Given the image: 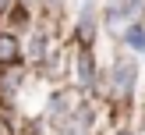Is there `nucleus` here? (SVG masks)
<instances>
[{
  "mask_svg": "<svg viewBox=\"0 0 145 135\" xmlns=\"http://www.w3.org/2000/svg\"><path fill=\"white\" fill-rule=\"evenodd\" d=\"M110 82H113V89L120 96H131L135 85H138V64L131 57H117L113 61V71H110Z\"/></svg>",
  "mask_w": 145,
  "mask_h": 135,
  "instance_id": "nucleus-1",
  "label": "nucleus"
},
{
  "mask_svg": "<svg viewBox=\"0 0 145 135\" xmlns=\"http://www.w3.org/2000/svg\"><path fill=\"white\" fill-rule=\"evenodd\" d=\"M127 25H131V14H127L124 4H110V7H106V28H110V32L124 36Z\"/></svg>",
  "mask_w": 145,
  "mask_h": 135,
  "instance_id": "nucleus-2",
  "label": "nucleus"
},
{
  "mask_svg": "<svg viewBox=\"0 0 145 135\" xmlns=\"http://www.w3.org/2000/svg\"><path fill=\"white\" fill-rule=\"evenodd\" d=\"M74 68H78V85H82V89H89V85L96 82V64H92V53H89V46H85V50H78V61H74Z\"/></svg>",
  "mask_w": 145,
  "mask_h": 135,
  "instance_id": "nucleus-3",
  "label": "nucleus"
},
{
  "mask_svg": "<svg viewBox=\"0 0 145 135\" xmlns=\"http://www.w3.org/2000/svg\"><path fill=\"white\" fill-rule=\"evenodd\" d=\"M18 57H21V43H18V36H11V32H0V68L14 64Z\"/></svg>",
  "mask_w": 145,
  "mask_h": 135,
  "instance_id": "nucleus-4",
  "label": "nucleus"
},
{
  "mask_svg": "<svg viewBox=\"0 0 145 135\" xmlns=\"http://www.w3.org/2000/svg\"><path fill=\"white\" fill-rule=\"evenodd\" d=\"M124 43L135 50V53H145V21H131V25H127Z\"/></svg>",
  "mask_w": 145,
  "mask_h": 135,
  "instance_id": "nucleus-5",
  "label": "nucleus"
},
{
  "mask_svg": "<svg viewBox=\"0 0 145 135\" xmlns=\"http://www.w3.org/2000/svg\"><path fill=\"white\" fill-rule=\"evenodd\" d=\"M78 32H82L85 46H89V43H92V36H96V18H92V11H89V7L78 14Z\"/></svg>",
  "mask_w": 145,
  "mask_h": 135,
  "instance_id": "nucleus-6",
  "label": "nucleus"
},
{
  "mask_svg": "<svg viewBox=\"0 0 145 135\" xmlns=\"http://www.w3.org/2000/svg\"><path fill=\"white\" fill-rule=\"evenodd\" d=\"M42 46H46V36H35V39H32V57H35V61H39V57H42Z\"/></svg>",
  "mask_w": 145,
  "mask_h": 135,
  "instance_id": "nucleus-7",
  "label": "nucleus"
},
{
  "mask_svg": "<svg viewBox=\"0 0 145 135\" xmlns=\"http://www.w3.org/2000/svg\"><path fill=\"white\" fill-rule=\"evenodd\" d=\"M124 7H127V14L135 18V14H142V11H145V0H124Z\"/></svg>",
  "mask_w": 145,
  "mask_h": 135,
  "instance_id": "nucleus-8",
  "label": "nucleus"
},
{
  "mask_svg": "<svg viewBox=\"0 0 145 135\" xmlns=\"http://www.w3.org/2000/svg\"><path fill=\"white\" fill-rule=\"evenodd\" d=\"M14 4V0H0V11H7V7H11Z\"/></svg>",
  "mask_w": 145,
  "mask_h": 135,
  "instance_id": "nucleus-9",
  "label": "nucleus"
},
{
  "mask_svg": "<svg viewBox=\"0 0 145 135\" xmlns=\"http://www.w3.org/2000/svg\"><path fill=\"white\" fill-rule=\"evenodd\" d=\"M46 4H53V7H60V4H64V0H46Z\"/></svg>",
  "mask_w": 145,
  "mask_h": 135,
  "instance_id": "nucleus-10",
  "label": "nucleus"
},
{
  "mask_svg": "<svg viewBox=\"0 0 145 135\" xmlns=\"http://www.w3.org/2000/svg\"><path fill=\"white\" fill-rule=\"evenodd\" d=\"M120 135H131V132H120Z\"/></svg>",
  "mask_w": 145,
  "mask_h": 135,
  "instance_id": "nucleus-11",
  "label": "nucleus"
}]
</instances>
